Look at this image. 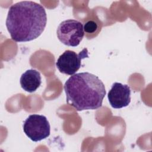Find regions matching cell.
I'll return each mask as SVG.
<instances>
[{"mask_svg":"<svg viewBox=\"0 0 152 152\" xmlns=\"http://www.w3.org/2000/svg\"><path fill=\"white\" fill-rule=\"evenodd\" d=\"M88 52L87 48H84L79 53L66 50L58 58L56 66L60 72L72 75L80 68L82 59L88 58Z\"/></svg>","mask_w":152,"mask_h":152,"instance_id":"5b68a950","label":"cell"},{"mask_svg":"<svg viewBox=\"0 0 152 152\" xmlns=\"http://www.w3.org/2000/svg\"><path fill=\"white\" fill-rule=\"evenodd\" d=\"M66 102L77 111L97 109L106 94L103 83L88 72L77 73L65 83Z\"/></svg>","mask_w":152,"mask_h":152,"instance_id":"7a4b0ae2","label":"cell"},{"mask_svg":"<svg viewBox=\"0 0 152 152\" xmlns=\"http://www.w3.org/2000/svg\"><path fill=\"white\" fill-rule=\"evenodd\" d=\"M46 23V12L42 5L33 1H24L10 7L6 27L13 40L26 42L39 37L44 31Z\"/></svg>","mask_w":152,"mask_h":152,"instance_id":"6da1fadb","label":"cell"},{"mask_svg":"<svg viewBox=\"0 0 152 152\" xmlns=\"http://www.w3.org/2000/svg\"><path fill=\"white\" fill-rule=\"evenodd\" d=\"M23 131L31 141H40L48 138L50 134V126L47 118L42 115H29L23 125Z\"/></svg>","mask_w":152,"mask_h":152,"instance_id":"277c9868","label":"cell"},{"mask_svg":"<svg viewBox=\"0 0 152 152\" xmlns=\"http://www.w3.org/2000/svg\"><path fill=\"white\" fill-rule=\"evenodd\" d=\"M107 98L113 108L121 109L128 106L131 102L129 86L120 83H114L108 93Z\"/></svg>","mask_w":152,"mask_h":152,"instance_id":"8992f818","label":"cell"},{"mask_svg":"<svg viewBox=\"0 0 152 152\" xmlns=\"http://www.w3.org/2000/svg\"><path fill=\"white\" fill-rule=\"evenodd\" d=\"M83 28L84 31L87 33H93L97 28V24L95 21L89 20L84 24Z\"/></svg>","mask_w":152,"mask_h":152,"instance_id":"ba28073f","label":"cell"},{"mask_svg":"<svg viewBox=\"0 0 152 152\" xmlns=\"http://www.w3.org/2000/svg\"><path fill=\"white\" fill-rule=\"evenodd\" d=\"M20 83L21 88L26 91L28 93L34 92L42 83L40 74L36 69H28L21 75Z\"/></svg>","mask_w":152,"mask_h":152,"instance_id":"52a82bcc","label":"cell"},{"mask_svg":"<svg viewBox=\"0 0 152 152\" xmlns=\"http://www.w3.org/2000/svg\"><path fill=\"white\" fill-rule=\"evenodd\" d=\"M59 40L68 46L76 47L84 36L83 24L76 20L69 19L62 21L56 30Z\"/></svg>","mask_w":152,"mask_h":152,"instance_id":"3957f363","label":"cell"}]
</instances>
